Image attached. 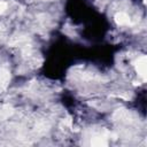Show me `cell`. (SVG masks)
Returning <instances> with one entry per match:
<instances>
[{
  "label": "cell",
  "mask_w": 147,
  "mask_h": 147,
  "mask_svg": "<svg viewBox=\"0 0 147 147\" xmlns=\"http://www.w3.org/2000/svg\"><path fill=\"white\" fill-rule=\"evenodd\" d=\"M136 70L142 79H146V56H140L136 61Z\"/></svg>",
  "instance_id": "obj_1"
},
{
  "label": "cell",
  "mask_w": 147,
  "mask_h": 147,
  "mask_svg": "<svg viewBox=\"0 0 147 147\" xmlns=\"http://www.w3.org/2000/svg\"><path fill=\"white\" fill-rule=\"evenodd\" d=\"M10 79L9 71L6 69H0V90H3L7 87Z\"/></svg>",
  "instance_id": "obj_2"
},
{
  "label": "cell",
  "mask_w": 147,
  "mask_h": 147,
  "mask_svg": "<svg viewBox=\"0 0 147 147\" xmlns=\"http://www.w3.org/2000/svg\"><path fill=\"white\" fill-rule=\"evenodd\" d=\"M115 22L118 24V25H126L130 23V16L125 13H117L115 15Z\"/></svg>",
  "instance_id": "obj_3"
},
{
  "label": "cell",
  "mask_w": 147,
  "mask_h": 147,
  "mask_svg": "<svg viewBox=\"0 0 147 147\" xmlns=\"http://www.w3.org/2000/svg\"><path fill=\"white\" fill-rule=\"evenodd\" d=\"M92 146H96V147H101V146H107V141L105 138H100V137H96L94 138L92 141H91Z\"/></svg>",
  "instance_id": "obj_4"
},
{
  "label": "cell",
  "mask_w": 147,
  "mask_h": 147,
  "mask_svg": "<svg viewBox=\"0 0 147 147\" xmlns=\"http://www.w3.org/2000/svg\"><path fill=\"white\" fill-rule=\"evenodd\" d=\"M7 9V3L3 1H0V14H2Z\"/></svg>",
  "instance_id": "obj_5"
}]
</instances>
